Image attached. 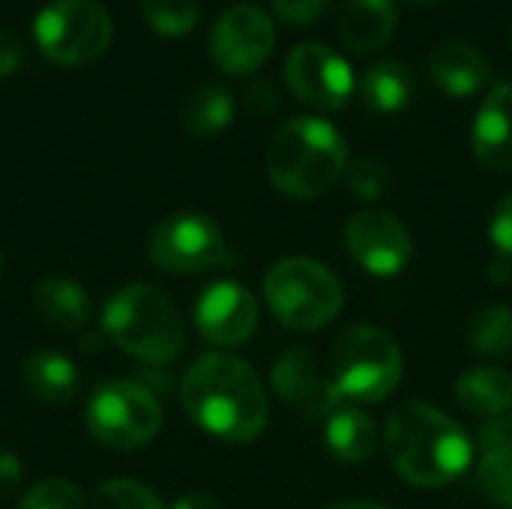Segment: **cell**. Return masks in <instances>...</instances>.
I'll use <instances>...</instances> for the list:
<instances>
[{"instance_id": "obj_30", "label": "cell", "mask_w": 512, "mask_h": 509, "mask_svg": "<svg viewBox=\"0 0 512 509\" xmlns=\"http://www.w3.org/2000/svg\"><path fill=\"white\" fill-rule=\"evenodd\" d=\"M489 240L495 243L501 261L512 264V192L498 201L489 219Z\"/></svg>"}, {"instance_id": "obj_11", "label": "cell", "mask_w": 512, "mask_h": 509, "mask_svg": "<svg viewBox=\"0 0 512 509\" xmlns=\"http://www.w3.org/2000/svg\"><path fill=\"white\" fill-rule=\"evenodd\" d=\"M276 48V27L270 15L252 3L228 6L210 30V57L228 75H249Z\"/></svg>"}, {"instance_id": "obj_12", "label": "cell", "mask_w": 512, "mask_h": 509, "mask_svg": "<svg viewBox=\"0 0 512 509\" xmlns=\"http://www.w3.org/2000/svg\"><path fill=\"white\" fill-rule=\"evenodd\" d=\"M345 249L372 276H399L414 258V237L396 213L360 210L345 225Z\"/></svg>"}, {"instance_id": "obj_17", "label": "cell", "mask_w": 512, "mask_h": 509, "mask_svg": "<svg viewBox=\"0 0 512 509\" xmlns=\"http://www.w3.org/2000/svg\"><path fill=\"white\" fill-rule=\"evenodd\" d=\"M429 75L444 93L465 99V96L480 93L492 81V63L480 48L459 42V39H450L432 51Z\"/></svg>"}, {"instance_id": "obj_34", "label": "cell", "mask_w": 512, "mask_h": 509, "mask_svg": "<svg viewBox=\"0 0 512 509\" xmlns=\"http://www.w3.org/2000/svg\"><path fill=\"white\" fill-rule=\"evenodd\" d=\"M24 480V465L15 453L0 450V501H6L9 495H15L21 489Z\"/></svg>"}, {"instance_id": "obj_21", "label": "cell", "mask_w": 512, "mask_h": 509, "mask_svg": "<svg viewBox=\"0 0 512 509\" xmlns=\"http://www.w3.org/2000/svg\"><path fill=\"white\" fill-rule=\"evenodd\" d=\"M324 441L327 450L342 462V465H363L372 459L378 447V429L372 417L360 408H336L327 417L324 426Z\"/></svg>"}, {"instance_id": "obj_4", "label": "cell", "mask_w": 512, "mask_h": 509, "mask_svg": "<svg viewBox=\"0 0 512 509\" xmlns=\"http://www.w3.org/2000/svg\"><path fill=\"white\" fill-rule=\"evenodd\" d=\"M102 330L123 354L150 366L174 363L186 345V327L177 306L147 282L123 285L108 297Z\"/></svg>"}, {"instance_id": "obj_24", "label": "cell", "mask_w": 512, "mask_h": 509, "mask_svg": "<svg viewBox=\"0 0 512 509\" xmlns=\"http://www.w3.org/2000/svg\"><path fill=\"white\" fill-rule=\"evenodd\" d=\"M468 342L480 357H507L512 354V309L486 306L468 324Z\"/></svg>"}, {"instance_id": "obj_29", "label": "cell", "mask_w": 512, "mask_h": 509, "mask_svg": "<svg viewBox=\"0 0 512 509\" xmlns=\"http://www.w3.org/2000/svg\"><path fill=\"white\" fill-rule=\"evenodd\" d=\"M348 186L357 198L378 201L390 189V168L375 156H363L348 168Z\"/></svg>"}, {"instance_id": "obj_20", "label": "cell", "mask_w": 512, "mask_h": 509, "mask_svg": "<svg viewBox=\"0 0 512 509\" xmlns=\"http://www.w3.org/2000/svg\"><path fill=\"white\" fill-rule=\"evenodd\" d=\"M360 99L369 111L375 114H399L411 105L417 84L414 75L405 63L399 60H381L375 66H369L357 84Z\"/></svg>"}, {"instance_id": "obj_37", "label": "cell", "mask_w": 512, "mask_h": 509, "mask_svg": "<svg viewBox=\"0 0 512 509\" xmlns=\"http://www.w3.org/2000/svg\"><path fill=\"white\" fill-rule=\"evenodd\" d=\"M330 509H387L381 507V504H369V501H348V504H336V507Z\"/></svg>"}, {"instance_id": "obj_27", "label": "cell", "mask_w": 512, "mask_h": 509, "mask_svg": "<svg viewBox=\"0 0 512 509\" xmlns=\"http://www.w3.org/2000/svg\"><path fill=\"white\" fill-rule=\"evenodd\" d=\"M480 492L501 509H512V450H486L477 465Z\"/></svg>"}, {"instance_id": "obj_36", "label": "cell", "mask_w": 512, "mask_h": 509, "mask_svg": "<svg viewBox=\"0 0 512 509\" xmlns=\"http://www.w3.org/2000/svg\"><path fill=\"white\" fill-rule=\"evenodd\" d=\"M171 509H222V504L213 498V495H204V492H189L183 498H177Z\"/></svg>"}, {"instance_id": "obj_1", "label": "cell", "mask_w": 512, "mask_h": 509, "mask_svg": "<svg viewBox=\"0 0 512 509\" xmlns=\"http://www.w3.org/2000/svg\"><path fill=\"white\" fill-rule=\"evenodd\" d=\"M180 402L198 429L228 444H249L261 438L270 420L261 378L246 360L228 351L204 354L186 369Z\"/></svg>"}, {"instance_id": "obj_31", "label": "cell", "mask_w": 512, "mask_h": 509, "mask_svg": "<svg viewBox=\"0 0 512 509\" xmlns=\"http://www.w3.org/2000/svg\"><path fill=\"white\" fill-rule=\"evenodd\" d=\"M270 3H273V12L291 27L312 24L330 6V0H270Z\"/></svg>"}, {"instance_id": "obj_23", "label": "cell", "mask_w": 512, "mask_h": 509, "mask_svg": "<svg viewBox=\"0 0 512 509\" xmlns=\"http://www.w3.org/2000/svg\"><path fill=\"white\" fill-rule=\"evenodd\" d=\"M234 120V96L222 84H204L183 105V126L195 138H213Z\"/></svg>"}, {"instance_id": "obj_28", "label": "cell", "mask_w": 512, "mask_h": 509, "mask_svg": "<svg viewBox=\"0 0 512 509\" xmlns=\"http://www.w3.org/2000/svg\"><path fill=\"white\" fill-rule=\"evenodd\" d=\"M15 509H87L84 495L78 492V486L66 483V480H39L33 483Z\"/></svg>"}, {"instance_id": "obj_39", "label": "cell", "mask_w": 512, "mask_h": 509, "mask_svg": "<svg viewBox=\"0 0 512 509\" xmlns=\"http://www.w3.org/2000/svg\"><path fill=\"white\" fill-rule=\"evenodd\" d=\"M0 264H3V258H0Z\"/></svg>"}, {"instance_id": "obj_26", "label": "cell", "mask_w": 512, "mask_h": 509, "mask_svg": "<svg viewBox=\"0 0 512 509\" xmlns=\"http://www.w3.org/2000/svg\"><path fill=\"white\" fill-rule=\"evenodd\" d=\"M147 24L168 39L186 36L198 24V0H141Z\"/></svg>"}, {"instance_id": "obj_10", "label": "cell", "mask_w": 512, "mask_h": 509, "mask_svg": "<svg viewBox=\"0 0 512 509\" xmlns=\"http://www.w3.org/2000/svg\"><path fill=\"white\" fill-rule=\"evenodd\" d=\"M288 90L315 111H339L351 102L357 81L351 66L321 42L294 45L285 60Z\"/></svg>"}, {"instance_id": "obj_7", "label": "cell", "mask_w": 512, "mask_h": 509, "mask_svg": "<svg viewBox=\"0 0 512 509\" xmlns=\"http://www.w3.org/2000/svg\"><path fill=\"white\" fill-rule=\"evenodd\" d=\"M84 426L96 444L117 453H132L159 435L162 405L138 381H105L87 399Z\"/></svg>"}, {"instance_id": "obj_2", "label": "cell", "mask_w": 512, "mask_h": 509, "mask_svg": "<svg viewBox=\"0 0 512 509\" xmlns=\"http://www.w3.org/2000/svg\"><path fill=\"white\" fill-rule=\"evenodd\" d=\"M384 444L399 477L420 489L456 483L474 459L468 432L429 402L399 405L387 420Z\"/></svg>"}, {"instance_id": "obj_18", "label": "cell", "mask_w": 512, "mask_h": 509, "mask_svg": "<svg viewBox=\"0 0 512 509\" xmlns=\"http://www.w3.org/2000/svg\"><path fill=\"white\" fill-rule=\"evenodd\" d=\"M78 369L57 351H36L21 366V387L42 405H66L78 393Z\"/></svg>"}, {"instance_id": "obj_38", "label": "cell", "mask_w": 512, "mask_h": 509, "mask_svg": "<svg viewBox=\"0 0 512 509\" xmlns=\"http://www.w3.org/2000/svg\"><path fill=\"white\" fill-rule=\"evenodd\" d=\"M408 3H417V6H432V3H438V0H408Z\"/></svg>"}, {"instance_id": "obj_9", "label": "cell", "mask_w": 512, "mask_h": 509, "mask_svg": "<svg viewBox=\"0 0 512 509\" xmlns=\"http://www.w3.org/2000/svg\"><path fill=\"white\" fill-rule=\"evenodd\" d=\"M147 255L165 273H204L225 261V234L204 213H174L150 228Z\"/></svg>"}, {"instance_id": "obj_5", "label": "cell", "mask_w": 512, "mask_h": 509, "mask_svg": "<svg viewBox=\"0 0 512 509\" xmlns=\"http://www.w3.org/2000/svg\"><path fill=\"white\" fill-rule=\"evenodd\" d=\"M264 300L276 321L297 333H312L336 321L345 306V288L327 264L297 255L267 270Z\"/></svg>"}, {"instance_id": "obj_13", "label": "cell", "mask_w": 512, "mask_h": 509, "mask_svg": "<svg viewBox=\"0 0 512 509\" xmlns=\"http://www.w3.org/2000/svg\"><path fill=\"white\" fill-rule=\"evenodd\" d=\"M198 333L219 348H237L258 327V300L240 282H213L195 303Z\"/></svg>"}, {"instance_id": "obj_22", "label": "cell", "mask_w": 512, "mask_h": 509, "mask_svg": "<svg viewBox=\"0 0 512 509\" xmlns=\"http://www.w3.org/2000/svg\"><path fill=\"white\" fill-rule=\"evenodd\" d=\"M33 309L42 321L57 330H81L90 321V300L87 291L72 279H42L33 288Z\"/></svg>"}, {"instance_id": "obj_25", "label": "cell", "mask_w": 512, "mask_h": 509, "mask_svg": "<svg viewBox=\"0 0 512 509\" xmlns=\"http://www.w3.org/2000/svg\"><path fill=\"white\" fill-rule=\"evenodd\" d=\"M87 509H165V504L150 486L129 477H111L93 489Z\"/></svg>"}, {"instance_id": "obj_14", "label": "cell", "mask_w": 512, "mask_h": 509, "mask_svg": "<svg viewBox=\"0 0 512 509\" xmlns=\"http://www.w3.org/2000/svg\"><path fill=\"white\" fill-rule=\"evenodd\" d=\"M270 381H273V390L279 393V399H285L303 417H330L342 399L333 378H327L318 369L315 357L303 348L282 354L279 363L273 366Z\"/></svg>"}, {"instance_id": "obj_32", "label": "cell", "mask_w": 512, "mask_h": 509, "mask_svg": "<svg viewBox=\"0 0 512 509\" xmlns=\"http://www.w3.org/2000/svg\"><path fill=\"white\" fill-rule=\"evenodd\" d=\"M243 99H246V108L255 111V114H261V117L276 114L279 105H282L279 90H276L270 81H252V84L246 87V96H243Z\"/></svg>"}, {"instance_id": "obj_3", "label": "cell", "mask_w": 512, "mask_h": 509, "mask_svg": "<svg viewBox=\"0 0 512 509\" xmlns=\"http://www.w3.org/2000/svg\"><path fill=\"white\" fill-rule=\"evenodd\" d=\"M348 171V144L321 117L282 123L267 144V177L291 201L327 195Z\"/></svg>"}, {"instance_id": "obj_16", "label": "cell", "mask_w": 512, "mask_h": 509, "mask_svg": "<svg viewBox=\"0 0 512 509\" xmlns=\"http://www.w3.org/2000/svg\"><path fill=\"white\" fill-rule=\"evenodd\" d=\"M399 24L396 0H345L336 15V33L345 48L372 54L384 48Z\"/></svg>"}, {"instance_id": "obj_6", "label": "cell", "mask_w": 512, "mask_h": 509, "mask_svg": "<svg viewBox=\"0 0 512 509\" xmlns=\"http://www.w3.org/2000/svg\"><path fill=\"white\" fill-rule=\"evenodd\" d=\"M333 384L357 402H384L402 381L405 363L396 339L372 324L342 330L330 348Z\"/></svg>"}, {"instance_id": "obj_19", "label": "cell", "mask_w": 512, "mask_h": 509, "mask_svg": "<svg viewBox=\"0 0 512 509\" xmlns=\"http://www.w3.org/2000/svg\"><path fill=\"white\" fill-rule=\"evenodd\" d=\"M456 402L474 417L495 420L512 408V375L498 366H474L456 381Z\"/></svg>"}, {"instance_id": "obj_35", "label": "cell", "mask_w": 512, "mask_h": 509, "mask_svg": "<svg viewBox=\"0 0 512 509\" xmlns=\"http://www.w3.org/2000/svg\"><path fill=\"white\" fill-rule=\"evenodd\" d=\"M483 444L486 450H512V408L507 414L489 420V426L483 429Z\"/></svg>"}, {"instance_id": "obj_15", "label": "cell", "mask_w": 512, "mask_h": 509, "mask_svg": "<svg viewBox=\"0 0 512 509\" xmlns=\"http://www.w3.org/2000/svg\"><path fill=\"white\" fill-rule=\"evenodd\" d=\"M474 156L483 168L507 174L512 171V84H498L483 99L474 132Z\"/></svg>"}, {"instance_id": "obj_8", "label": "cell", "mask_w": 512, "mask_h": 509, "mask_svg": "<svg viewBox=\"0 0 512 509\" xmlns=\"http://www.w3.org/2000/svg\"><path fill=\"white\" fill-rule=\"evenodd\" d=\"M39 51L57 66H84L99 60L114 36L111 15L96 0H51L33 21Z\"/></svg>"}, {"instance_id": "obj_33", "label": "cell", "mask_w": 512, "mask_h": 509, "mask_svg": "<svg viewBox=\"0 0 512 509\" xmlns=\"http://www.w3.org/2000/svg\"><path fill=\"white\" fill-rule=\"evenodd\" d=\"M24 57H27V48L21 36H15L12 30H0V78L18 72Z\"/></svg>"}]
</instances>
